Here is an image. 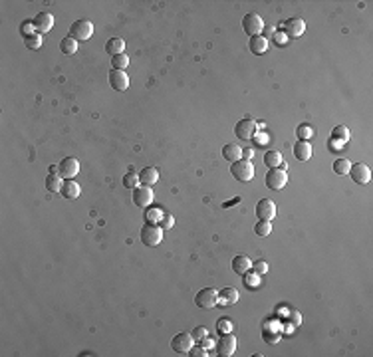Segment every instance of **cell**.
<instances>
[{"mask_svg": "<svg viewBox=\"0 0 373 357\" xmlns=\"http://www.w3.org/2000/svg\"><path fill=\"white\" fill-rule=\"evenodd\" d=\"M163 240V228L159 224H153V222H147L143 228H141V242L145 246H159Z\"/></svg>", "mask_w": 373, "mask_h": 357, "instance_id": "6da1fadb", "label": "cell"}, {"mask_svg": "<svg viewBox=\"0 0 373 357\" xmlns=\"http://www.w3.org/2000/svg\"><path fill=\"white\" fill-rule=\"evenodd\" d=\"M230 173L234 178H238V181L248 183V181H252V177H254V165L250 163V159H238L230 165Z\"/></svg>", "mask_w": 373, "mask_h": 357, "instance_id": "7a4b0ae2", "label": "cell"}, {"mask_svg": "<svg viewBox=\"0 0 373 357\" xmlns=\"http://www.w3.org/2000/svg\"><path fill=\"white\" fill-rule=\"evenodd\" d=\"M70 36L78 42H85L93 36V24L89 20H76L70 28Z\"/></svg>", "mask_w": 373, "mask_h": 357, "instance_id": "3957f363", "label": "cell"}, {"mask_svg": "<svg viewBox=\"0 0 373 357\" xmlns=\"http://www.w3.org/2000/svg\"><path fill=\"white\" fill-rule=\"evenodd\" d=\"M264 181H266V187L272 189V191H280V189H284L286 183H288V175L284 169H270L264 177Z\"/></svg>", "mask_w": 373, "mask_h": 357, "instance_id": "277c9868", "label": "cell"}, {"mask_svg": "<svg viewBox=\"0 0 373 357\" xmlns=\"http://www.w3.org/2000/svg\"><path fill=\"white\" fill-rule=\"evenodd\" d=\"M195 304L199 308H205V310L216 308V304H219V292L214 288H203L195 298Z\"/></svg>", "mask_w": 373, "mask_h": 357, "instance_id": "5b68a950", "label": "cell"}, {"mask_svg": "<svg viewBox=\"0 0 373 357\" xmlns=\"http://www.w3.org/2000/svg\"><path fill=\"white\" fill-rule=\"evenodd\" d=\"M242 28H244V32L248 36H260L262 34V30H264V20L260 18V14L256 12H250V14H246L244 20H242Z\"/></svg>", "mask_w": 373, "mask_h": 357, "instance_id": "8992f818", "label": "cell"}, {"mask_svg": "<svg viewBox=\"0 0 373 357\" xmlns=\"http://www.w3.org/2000/svg\"><path fill=\"white\" fill-rule=\"evenodd\" d=\"M234 133H236V137L242 139V141H250V139L256 135V123L252 121L250 117L240 119V121L234 125Z\"/></svg>", "mask_w": 373, "mask_h": 357, "instance_id": "52a82bcc", "label": "cell"}, {"mask_svg": "<svg viewBox=\"0 0 373 357\" xmlns=\"http://www.w3.org/2000/svg\"><path fill=\"white\" fill-rule=\"evenodd\" d=\"M58 173L62 178H74L78 173H80V161L76 157H66V159H62L60 165H58Z\"/></svg>", "mask_w": 373, "mask_h": 357, "instance_id": "ba28073f", "label": "cell"}, {"mask_svg": "<svg viewBox=\"0 0 373 357\" xmlns=\"http://www.w3.org/2000/svg\"><path fill=\"white\" fill-rule=\"evenodd\" d=\"M348 175H352V178H353L357 185H367V183L371 181V169H369L365 163H355V165H352V169H350Z\"/></svg>", "mask_w": 373, "mask_h": 357, "instance_id": "9c48e42d", "label": "cell"}, {"mask_svg": "<svg viewBox=\"0 0 373 357\" xmlns=\"http://www.w3.org/2000/svg\"><path fill=\"white\" fill-rule=\"evenodd\" d=\"M216 351L221 357H230L236 351V337L232 334H225L223 337H219L216 341Z\"/></svg>", "mask_w": 373, "mask_h": 357, "instance_id": "30bf717a", "label": "cell"}, {"mask_svg": "<svg viewBox=\"0 0 373 357\" xmlns=\"http://www.w3.org/2000/svg\"><path fill=\"white\" fill-rule=\"evenodd\" d=\"M133 202L135 206L139 208H147L151 202H153V191L151 187H145V185H139L133 189Z\"/></svg>", "mask_w": 373, "mask_h": 357, "instance_id": "8fae6325", "label": "cell"}, {"mask_svg": "<svg viewBox=\"0 0 373 357\" xmlns=\"http://www.w3.org/2000/svg\"><path fill=\"white\" fill-rule=\"evenodd\" d=\"M193 343H195V339H193L191 334H177V336L171 339V347H173V351H177V353H189L191 347H193Z\"/></svg>", "mask_w": 373, "mask_h": 357, "instance_id": "7c38bea8", "label": "cell"}, {"mask_svg": "<svg viewBox=\"0 0 373 357\" xmlns=\"http://www.w3.org/2000/svg\"><path fill=\"white\" fill-rule=\"evenodd\" d=\"M256 215H258L260 220L272 222V218L276 217V204H274V200H270V198L258 200V204H256Z\"/></svg>", "mask_w": 373, "mask_h": 357, "instance_id": "4fadbf2b", "label": "cell"}, {"mask_svg": "<svg viewBox=\"0 0 373 357\" xmlns=\"http://www.w3.org/2000/svg\"><path fill=\"white\" fill-rule=\"evenodd\" d=\"M109 83L115 92H125L129 87V76L123 70H111L109 72Z\"/></svg>", "mask_w": 373, "mask_h": 357, "instance_id": "5bb4252c", "label": "cell"}, {"mask_svg": "<svg viewBox=\"0 0 373 357\" xmlns=\"http://www.w3.org/2000/svg\"><path fill=\"white\" fill-rule=\"evenodd\" d=\"M306 32V22L302 18H290L284 24V34L288 38H300Z\"/></svg>", "mask_w": 373, "mask_h": 357, "instance_id": "9a60e30c", "label": "cell"}, {"mask_svg": "<svg viewBox=\"0 0 373 357\" xmlns=\"http://www.w3.org/2000/svg\"><path fill=\"white\" fill-rule=\"evenodd\" d=\"M32 26L36 28L38 34H48L50 30L54 28V16L50 12H40L34 20H32Z\"/></svg>", "mask_w": 373, "mask_h": 357, "instance_id": "2e32d148", "label": "cell"}, {"mask_svg": "<svg viewBox=\"0 0 373 357\" xmlns=\"http://www.w3.org/2000/svg\"><path fill=\"white\" fill-rule=\"evenodd\" d=\"M294 157H296L298 161H302V163H306V161L312 159V145H310V141L302 139V141H298V143L294 145Z\"/></svg>", "mask_w": 373, "mask_h": 357, "instance_id": "e0dca14e", "label": "cell"}, {"mask_svg": "<svg viewBox=\"0 0 373 357\" xmlns=\"http://www.w3.org/2000/svg\"><path fill=\"white\" fill-rule=\"evenodd\" d=\"M157 181H159V171L155 167H145V169L139 171V185L153 187Z\"/></svg>", "mask_w": 373, "mask_h": 357, "instance_id": "ac0fdd59", "label": "cell"}, {"mask_svg": "<svg viewBox=\"0 0 373 357\" xmlns=\"http://www.w3.org/2000/svg\"><path fill=\"white\" fill-rule=\"evenodd\" d=\"M250 268H252V262H250V258H248V256L238 254V256L232 258V270H234V274L244 276L246 272H250Z\"/></svg>", "mask_w": 373, "mask_h": 357, "instance_id": "d6986e66", "label": "cell"}, {"mask_svg": "<svg viewBox=\"0 0 373 357\" xmlns=\"http://www.w3.org/2000/svg\"><path fill=\"white\" fill-rule=\"evenodd\" d=\"M264 165H266L268 169H284V167H286V161H284V157L280 155L278 151H268V153L264 155Z\"/></svg>", "mask_w": 373, "mask_h": 357, "instance_id": "ffe728a7", "label": "cell"}, {"mask_svg": "<svg viewBox=\"0 0 373 357\" xmlns=\"http://www.w3.org/2000/svg\"><path fill=\"white\" fill-rule=\"evenodd\" d=\"M80 193H82V189H80V185L76 183V181H72V178H68V181H64V187H62V191H60V195L64 197V198H78L80 197Z\"/></svg>", "mask_w": 373, "mask_h": 357, "instance_id": "44dd1931", "label": "cell"}, {"mask_svg": "<svg viewBox=\"0 0 373 357\" xmlns=\"http://www.w3.org/2000/svg\"><path fill=\"white\" fill-rule=\"evenodd\" d=\"M223 157H225L227 161L234 163V161L242 159V149H240L236 143H228V145L223 147Z\"/></svg>", "mask_w": 373, "mask_h": 357, "instance_id": "7402d4cb", "label": "cell"}, {"mask_svg": "<svg viewBox=\"0 0 373 357\" xmlns=\"http://www.w3.org/2000/svg\"><path fill=\"white\" fill-rule=\"evenodd\" d=\"M62 187H64V178L60 177V173H50L46 177V189L50 193H60Z\"/></svg>", "mask_w": 373, "mask_h": 357, "instance_id": "603a6c76", "label": "cell"}, {"mask_svg": "<svg viewBox=\"0 0 373 357\" xmlns=\"http://www.w3.org/2000/svg\"><path fill=\"white\" fill-rule=\"evenodd\" d=\"M250 52L256 56H262L268 52V40L264 36H252L250 38Z\"/></svg>", "mask_w": 373, "mask_h": 357, "instance_id": "cb8c5ba5", "label": "cell"}, {"mask_svg": "<svg viewBox=\"0 0 373 357\" xmlns=\"http://www.w3.org/2000/svg\"><path fill=\"white\" fill-rule=\"evenodd\" d=\"M123 50H125V42H123L121 38H111V40H107V44H105V52L113 58V56H117V54H123Z\"/></svg>", "mask_w": 373, "mask_h": 357, "instance_id": "d4e9b609", "label": "cell"}, {"mask_svg": "<svg viewBox=\"0 0 373 357\" xmlns=\"http://www.w3.org/2000/svg\"><path fill=\"white\" fill-rule=\"evenodd\" d=\"M234 302H238V292H236V290L225 288V290L219 294V304L228 306V304H234Z\"/></svg>", "mask_w": 373, "mask_h": 357, "instance_id": "484cf974", "label": "cell"}, {"mask_svg": "<svg viewBox=\"0 0 373 357\" xmlns=\"http://www.w3.org/2000/svg\"><path fill=\"white\" fill-rule=\"evenodd\" d=\"M24 44H26L28 50H38V48H42V44H44V36L38 34V32H34V34H26Z\"/></svg>", "mask_w": 373, "mask_h": 357, "instance_id": "4316f807", "label": "cell"}, {"mask_svg": "<svg viewBox=\"0 0 373 357\" xmlns=\"http://www.w3.org/2000/svg\"><path fill=\"white\" fill-rule=\"evenodd\" d=\"M60 50L64 52L66 56H72V54H76V52H78V40H74L72 36H66L64 40L60 42Z\"/></svg>", "mask_w": 373, "mask_h": 357, "instance_id": "83f0119b", "label": "cell"}, {"mask_svg": "<svg viewBox=\"0 0 373 357\" xmlns=\"http://www.w3.org/2000/svg\"><path fill=\"white\" fill-rule=\"evenodd\" d=\"M127 66H129V56H127L125 52L117 54V56L111 58V68H113V70H123V72H125Z\"/></svg>", "mask_w": 373, "mask_h": 357, "instance_id": "f1b7e54d", "label": "cell"}, {"mask_svg": "<svg viewBox=\"0 0 373 357\" xmlns=\"http://www.w3.org/2000/svg\"><path fill=\"white\" fill-rule=\"evenodd\" d=\"M350 169H352V161H348V159H337V161L333 163V171H335L337 175H348Z\"/></svg>", "mask_w": 373, "mask_h": 357, "instance_id": "f546056e", "label": "cell"}, {"mask_svg": "<svg viewBox=\"0 0 373 357\" xmlns=\"http://www.w3.org/2000/svg\"><path fill=\"white\" fill-rule=\"evenodd\" d=\"M254 232L260 236V238H266L270 232H272V224L268 220H260L256 226H254Z\"/></svg>", "mask_w": 373, "mask_h": 357, "instance_id": "4dcf8cb0", "label": "cell"}, {"mask_svg": "<svg viewBox=\"0 0 373 357\" xmlns=\"http://www.w3.org/2000/svg\"><path fill=\"white\" fill-rule=\"evenodd\" d=\"M123 185L133 191L135 187H139V175H135V173H127L125 177H123Z\"/></svg>", "mask_w": 373, "mask_h": 357, "instance_id": "1f68e13d", "label": "cell"}, {"mask_svg": "<svg viewBox=\"0 0 373 357\" xmlns=\"http://www.w3.org/2000/svg\"><path fill=\"white\" fill-rule=\"evenodd\" d=\"M333 131H335V133H333V139H335V141H339V143H344V141H348V139H350V129H348V127H344V125L335 127Z\"/></svg>", "mask_w": 373, "mask_h": 357, "instance_id": "d6a6232c", "label": "cell"}, {"mask_svg": "<svg viewBox=\"0 0 373 357\" xmlns=\"http://www.w3.org/2000/svg\"><path fill=\"white\" fill-rule=\"evenodd\" d=\"M244 284L248 286V288H256L258 284H260V276L256 274V272H252V274H244Z\"/></svg>", "mask_w": 373, "mask_h": 357, "instance_id": "836d02e7", "label": "cell"}, {"mask_svg": "<svg viewBox=\"0 0 373 357\" xmlns=\"http://www.w3.org/2000/svg\"><path fill=\"white\" fill-rule=\"evenodd\" d=\"M163 215H165V213H161L159 208H149V213H147V220H149V222H153V224H157V220H161V218H163Z\"/></svg>", "mask_w": 373, "mask_h": 357, "instance_id": "e575fe53", "label": "cell"}, {"mask_svg": "<svg viewBox=\"0 0 373 357\" xmlns=\"http://www.w3.org/2000/svg\"><path fill=\"white\" fill-rule=\"evenodd\" d=\"M191 336H193L195 341H203V339L208 336V330H207V327H203V325H199V327H195V332H193Z\"/></svg>", "mask_w": 373, "mask_h": 357, "instance_id": "d590c367", "label": "cell"}, {"mask_svg": "<svg viewBox=\"0 0 373 357\" xmlns=\"http://www.w3.org/2000/svg\"><path fill=\"white\" fill-rule=\"evenodd\" d=\"M252 268H254V272H256L258 276H264V274L268 272V264H266L264 260H258V262H254V264H252Z\"/></svg>", "mask_w": 373, "mask_h": 357, "instance_id": "8d00e7d4", "label": "cell"}, {"mask_svg": "<svg viewBox=\"0 0 373 357\" xmlns=\"http://www.w3.org/2000/svg\"><path fill=\"white\" fill-rule=\"evenodd\" d=\"M264 341H268V343H278V341H280V334H278V332H270V330H266V327H264Z\"/></svg>", "mask_w": 373, "mask_h": 357, "instance_id": "74e56055", "label": "cell"}, {"mask_svg": "<svg viewBox=\"0 0 373 357\" xmlns=\"http://www.w3.org/2000/svg\"><path fill=\"white\" fill-rule=\"evenodd\" d=\"M161 228H173V224H175V220H173V217H169V215H163V218L157 222Z\"/></svg>", "mask_w": 373, "mask_h": 357, "instance_id": "f35d334b", "label": "cell"}, {"mask_svg": "<svg viewBox=\"0 0 373 357\" xmlns=\"http://www.w3.org/2000/svg\"><path fill=\"white\" fill-rule=\"evenodd\" d=\"M189 355H193V357H205V355H208V353H207V349L201 345V347H191Z\"/></svg>", "mask_w": 373, "mask_h": 357, "instance_id": "ab89813d", "label": "cell"}, {"mask_svg": "<svg viewBox=\"0 0 373 357\" xmlns=\"http://www.w3.org/2000/svg\"><path fill=\"white\" fill-rule=\"evenodd\" d=\"M274 40H276L278 46H284V44L288 42V36H286L284 32H274Z\"/></svg>", "mask_w": 373, "mask_h": 357, "instance_id": "60d3db41", "label": "cell"}, {"mask_svg": "<svg viewBox=\"0 0 373 357\" xmlns=\"http://www.w3.org/2000/svg\"><path fill=\"white\" fill-rule=\"evenodd\" d=\"M230 319L228 317H225V319H221V323H219V327H221V332H225V334H228L230 332Z\"/></svg>", "mask_w": 373, "mask_h": 357, "instance_id": "b9f144b4", "label": "cell"}, {"mask_svg": "<svg viewBox=\"0 0 373 357\" xmlns=\"http://www.w3.org/2000/svg\"><path fill=\"white\" fill-rule=\"evenodd\" d=\"M298 131H300V135H302L304 139H306V137H310V135H314V129H312V127H308V125H302Z\"/></svg>", "mask_w": 373, "mask_h": 357, "instance_id": "7bdbcfd3", "label": "cell"}, {"mask_svg": "<svg viewBox=\"0 0 373 357\" xmlns=\"http://www.w3.org/2000/svg\"><path fill=\"white\" fill-rule=\"evenodd\" d=\"M242 155H244L246 159H252V157H254V151H252V149H246V151H242Z\"/></svg>", "mask_w": 373, "mask_h": 357, "instance_id": "ee69618b", "label": "cell"}, {"mask_svg": "<svg viewBox=\"0 0 373 357\" xmlns=\"http://www.w3.org/2000/svg\"><path fill=\"white\" fill-rule=\"evenodd\" d=\"M292 319H294L292 323H296V325H300V323H302V321H300V319H302V317H300V314H292Z\"/></svg>", "mask_w": 373, "mask_h": 357, "instance_id": "f6af8a7d", "label": "cell"}, {"mask_svg": "<svg viewBox=\"0 0 373 357\" xmlns=\"http://www.w3.org/2000/svg\"><path fill=\"white\" fill-rule=\"evenodd\" d=\"M262 32H266V34H274V28H272V26H264Z\"/></svg>", "mask_w": 373, "mask_h": 357, "instance_id": "bcb514c9", "label": "cell"}]
</instances>
